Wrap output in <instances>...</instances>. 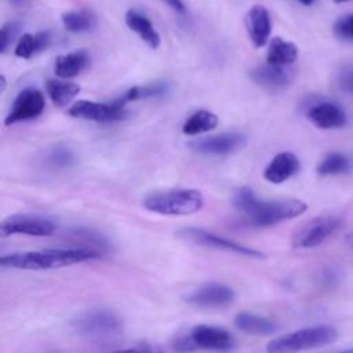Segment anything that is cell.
Segmentation results:
<instances>
[{"label":"cell","instance_id":"cell-1","mask_svg":"<svg viewBox=\"0 0 353 353\" xmlns=\"http://www.w3.org/2000/svg\"><path fill=\"white\" fill-rule=\"evenodd\" d=\"M233 205L245 216V222L255 228L273 226L296 218L307 208L306 203L298 199L261 200L250 188H241L234 193Z\"/></svg>","mask_w":353,"mask_h":353},{"label":"cell","instance_id":"cell-2","mask_svg":"<svg viewBox=\"0 0 353 353\" xmlns=\"http://www.w3.org/2000/svg\"><path fill=\"white\" fill-rule=\"evenodd\" d=\"M101 254L79 248H57L29 252H15L0 259L1 266L25 270H48L70 266L74 263L98 259Z\"/></svg>","mask_w":353,"mask_h":353},{"label":"cell","instance_id":"cell-3","mask_svg":"<svg viewBox=\"0 0 353 353\" xmlns=\"http://www.w3.org/2000/svg\"><path fill=\"white\" fill-rule=\"evenodd\" d=\"M72 328L88 341L109 343L123 334V321L112 310L91 309L73 319Z\"/></svg>","mask_w":353,"mask_h":353},{"label":"cell","instance_id":"cell-4","mask_svg":"<svg viewBox=\"0 0 353 353\" xmlns=\"http://www.w3.org/2000/svg\"><path fill=\"white\" fill-rule=\"evenodd\" d=\"M142 204L148 211L161 215H190L203 208L204 197L196 189H170L149 193Z\"/></svg>","mask_w":353,"mask_h":353},{"label":"cell","instance_id":"cell-5","mask_svg":"<svg viewBox=\"0 0 353 353\" xmlns=\"http://www.w3.org/2000/svg\"><path fill=\"white\" fill-rule=\"evenodd\" d=\"M338 338V331L330 325H317L298 330L270 341L268 353H298L307 349L325 346Z\"/></svg>","mask_w":353,"mask_h":353},{"label":"cell","instance_id":"cell-6","mask_svg":"<svg viewBox=\"0 0 353 353\" xmlns=\"http://www.w3.org/2000/svg\"><path fill=\"white\" fill-rule=\"evenodd\" d=\"M342 218L336 215H320L302 225L292 239L295 248H313L324 243L342 225Z\"/></svg>","mask_w":353,"mask_h":353},{"label":"cell","instance_id":"cell-7","mask_svg":"<svg viewBox=\"0 0 353 353\" xmlns=\"http://www.w3.org/2000/svg\"><path fill=\"white\" fill-rule=\"evenodd\" d=\"M55 229L57 225L47 216L37 214H15L3 219L0 225V234L3 237L12 234L44 237L54 234Z\"/></svg>","mask_w":353,"mask_h":353},{"label":"cell","instance_id":"cell-8","mask_svg":"<svg viewBox=\"0 0 353 353\" xmlns=\"http://www.w3.org/2000/svg\"><path fill=\"white\" fill-rule=\"evenodd\" d=\"M69 116L84 119V120H92L99 123H112L121 120L127 116L125 105L116 98L114 101L109 103L95 102V101H77L68 109Z\"/></svg>","mask_w":353,"mask_h":353},{"label":"cell","instance_id":"cell-9","mask_svg":"<svg viewBox=\"0 0 353 353\" xmlns=\"http://www.w3.org/2000/svg\"><path fill=\"white\" fill-rule=\"evenodd\" d=\"M46 102L41 91L33 87L23 88L15 97L8 114L4 119L6 125L28 121L39 117L44 110Z\"/></svg>","mask_w":353,"mask_h":353},{"label":"cell","instance_id":"cell-10","mask_svg":"<svg viewBox=\"0 0 353 353\" xmlns=\"http://www.w3.org/2000/svg\"><path fill=\"white\" fill-rule=\"evenodd\" d=\"M234 298L236 294L229 285L211 281L194 288L190 294L186 295L185 301L189 305L197 307L221 309L232 305L234 302Z\"/></svg>","mask_w":353,"mask_h":353},{"label":"cell","instance_id":"cell-11","mask_svg":"<svg viewBox=\"0 0 353 353\" xmlns=\"http://www.w3.org/2000/svg\"><path fill=\"white\" fill-rule=\"evenodd\" d=\"M179 236L183 237L185 240L193 241L196 244L200 245H205V247H212V248H218V250H223V251H229L233 254H240V255H245V256H251V258H263L265 255L254 248L241 245L236 241L228 240L225 237H221L218 234H214L211 232H207L204 229H197V228H186L182 229L179 232Z\"/></svg>","mask_w":353,"mask_h":353},{"label":"cell","instance_id":"cell-12","mask_svg":"<svg viewBox=\"0 0 353 353\" xmlns=\"http://www.w3.org/2000/svg\"><path fill=\"white\" fill-rule=\"evenodd\" d=\"M247 145V137L240 132H225L219 135L205 137L200 139H194L189 143V146L200 153L223 156L236 153L244 149Z\"/></svg>","mask_w":353,"mask_h":353},{"label":"cell","instance_id":"cell-13","mask_svg":"<svg viewBox=\"0 0 353 353\" xmlns=\"http://www.w3.org/2000/svg\"><path fill=\"white\" fill-rule=\"evenodd\" d=\"M189 338L194 349H205L215 352H229L234 347V339L225 328L200 324L192 328Z\"/></svg>","mask_w":353,"mask_h":353},{"label":"cell","instance_id":"cell-14","mask_svg":"<svg viewBox=\"0 0 353 353\" xmlns=\"http://www.w3.org/2000/svg\"><path fill=\"white\" fill-rule=\"evenodd\" d=\"M245 26L248 36L255 47H263L272 33V19L266 7L261 4L252 6L245 15Z\"/></svg>","mask_w":353,"mask_h":353},{"label":"cell","instance_id":"cell-15","mask_svg":"<svg viewBox=\"0 0 353 353\" xmlns=\"http://www.w3.org/2000/svg\"><path fill=\"white\" fill-rule=\"evenodd\" d=\"M309 120L321 130L341 128L346 124L347 117L343 109L334 102H319L307 110Z\"/></svg>","mask_w":353,"mask_h":353},{"label":"cell","instance_id":"cell-16","mask_svg":"<svg viewBox=\"0 0 353 353\" xmlns=\"http://www.w3.org/2000/svg\"><path fill=\"white\" fill-rule=\"evenodd\" d=\"M301 168L299 159L291 152H281L276 154L265 168L263 176L270 183H283L294 176Z\"/></svg>","mask_w":353,"mask_h":353},{"label":"cell","instance_id":"cell-17","mask_svg":"<svg viewBox=\"0 0 353 353\" xmlns=\"http://www.w3.org/2000/svg\"><path fill=\"white\" fill-rule=\"evenodd\" d=\"M251 79L269 90H277L288 85L294 79V72L287 66H274V65H261L250 72Z\"/></svg>","mask_w":353,"mask_h":353},{"label":"cell","instance_id":"cell-18","mask_svg":"<svg viewBox=\"0 0 353 353\" xmlns=\"http://www.w3.org/2000/svg\"><path fill=\"white\" fill-rule=\"evenodd\" d=\"M125 23L127 26L135 32L150 48L156 50L160 43H161V37L159 34V32L154 29L153 23L150 22V19L148 17H145L143 14H141L137 10H128L125 12Z\"/></svg>","mask_w":353,"mask_h":353},{"label":"cell","instance_id":"cell-19","mask_svg":"<svg viewBox=\"0 0 353 353\" xmlns=\"http://www.w3.org/2000/svg\"><path fill=\"white\" fill-rule=\"evenodd\" d=\"M90 62V55L84 50L72 51L63 55L57 57L54 72L61 79H72L80 74L81 70L87 68Z\"/></svg>","mask_w":353,"mask_h":353},{"label":"cell","instance_id":"cell-20","mask_svg":"<svg viewBox=\"0 0 353 353\" xmlns=\"http://www.w3.org/2000/svg\"><path fill=\"white\" fill-rule=\"evenodd\" d=\"M298 58V47L292 41H287L283 37L272 39L268 50L266 63L274 66H288Z\"/></svg>","mask_w":353,"mask_h":353},{"label":"cell","instance_id":"cell-21","mask_svg":"<svg viewBox=\"0 0 353 353\" xmlns=\"http://www.w3.org/2000/svg\"><path fill=\"white\" fill-rule=\"evenodd\" d=\"M234 324L240 331L251 335H270L277 330V325L270 319L252 314L248 312H241L236 316Z\"/></svg>","mask_w":353,"mask_h":353},{"label":"cell","instance_id":"cell-22","mask_svg":"<svg viewBox=\"0 0 353 353\" xmlns=\"http://www.w3.org/2000/svg\"><path fill=\"white\" fill-rule=\"evenodd\" d=\"M51 41V36L48 32H37L34 34L25 33L18 39L15 46V55L23 59H29L33 55L44 51Z\"/></svg>","mask_w":353,"mask_h":353},{"label":"cell","instance_id":"cell-23","mask_svg":"<svg viewBox=\"0 0 353 353\" xmlns=\"http://www.w3.org/2000/svg\"><path fill=\"white\" fill-rule=\"evenodd\" d=\"M61 21L66 30L73 33L88 32L97 26V17L90 10H72L62 14Z\"/></svg>","mask_w":353,"mask_h":353},{"label":"cell","instance_id":"cell-24","mask_svg":"<svg viewBox=\"0 0 353 353\" xmlns=\"http://www.w3.org/2000/svg\"><path fill=\"white\" fill-rule=\"evenodd\" d=\"M46 90L51 101L59 106L63 108L69 105L80 92V85L76 83L69 81H61V80H48L46 84Z\"/></svg>","mask_w":353,"mask_h":353},{"label":"cell","instance_id":"cell-25","mask_svg":"<svg viewBox=\"0 0 353 353\" xmlns=\"http://www.w3.org/2000/svg\"><path fill=\"white\" fill-rule=\"evenodd\" d=\"M218 125V116L208 110H199L193 113L182 125L186 135H199L214 130Z\"/></svg>","mask_w":353,"mask_h":353},{"label":"cell","instance_id":"cell-26","mask_svg":"<svg viewBox=\"0 0 353 353\" xmlns=\"http://www.w3.org/2000/svg\"><path fill=\"white\" fill-rule=\"evenodd\" d=\"M69 240L76 243V248L79 250H87L97 254H102V251L108 250L106 239L91 230H73L69 236Z\"/></svg>","mask_w":353,"mask_h":353},{"label":"cell","instance_id":"cell-27","mask_svg":"<svg viewBox=\"0 0 353 353\" xmlns=\"http://www.w3.org/2000/svg\"><path fill=\"white\" fill-rule=\"evenodd\" d=\"M167 90H168V85L163 81L152 83V84H146V85H135V87L130 88L128 91H125L124 94H121L119 97V99L124 105H127L131 101H138V99H142V98L163 95V94L167 92Z\"/></svg>","mask_w":353,"mask_h":353},{"label":"cell","instance_id":"cell-28","mask_svg":"<svg viewBox=\"0 0 353 353\" xmlns=\"http://www.w3.org/2000/svg\"><path fill=\"white\" fill-rule=\"evenodd\" d=\"M44 163L51 168H68L76 163V157L72 149L65 145H55L44 154Z\"/></svg>","mask_w":353,"mask_h":353},{"label":"cell","instance_id":"cell-29","mask_svg":"<svg viewBox=\"0 0 353 353\" xmlns=\"http://www.w3.org/2000/svg\"><path fill=\"white\" fill-rule=\"evenodd\" d=\"M350 161L342 153H330L317 165V172L320 175H335L347 171Z\"/></svg>","mask_w":353,"mask_h":353},{"label":"cell","instance_id":"cell-30","mask_svg":"<svg viewBox=\"0 0 353 353\" xmlns=\"http://www.w3.org/2000/svg\"><path fill=\"white\" fill-rule=\"evenodd\" d=\"M19 28H21V25L17 21H10L3 25L1 34H0V51L1 52H6L8 50V47H11L14 39L17 37V34L19 32Z\"/></svg>","mask_w":353,"mask_h":353},{"label":"cell","instance_id":"cell-31","mask_svg":"<svg viewBox=\"0 0 353 353\" xmlns=\"http://www.w3.org/2000/svg\"><path fill=\"white\" fill-rule=\"evenodd\" d=\"M334 33L339 39L353 40V14L342 15L334 23Z\"/></svg>","mask_w":353,"mask_h":353},{"label":"cell","instance_id":"cell-32","mask_svg":"<svg viewBox=\"0 0 353 353\" xmlns=\"http://www.w3.org/2000/svg\"><path fill=\"white\" fill-rule=\"evenodd\" d=\"M338 81H339V83H338L339 87H341L343 91H346V92H349V94L353 95V68H346L345 70H342V72L339 73Z\"/></svg>","mask_w":353,"mask_h":353},{"label":"cell","instance_id":"cell-33","mask_svg":"<svg viewBox=\"0 0 353 353\" xmlns=\"http://www.w3.org/2000/svg\"><path fill=\"white\" fill-rule=\"evenodd\" d=\"M174 349H175L176 352H181V353L196 350V349H194V345L192 343V341H190V338H189V335L179 336V338L174 342Z\"/></svg>","mask_w":353,"mask_h":353},{"label":"cell","instance_id":"cell-34","mask_svg":"<svg viewBox=\"0 0 353 353\" xmlns=\"http://www.w3.org/2000/svg\"><path fill=\"white\" fill-rule=\"evenodd\" d=\"M164 1L170 8H172L174 11L179 12V14H185V4L182 3V0H161Z\"/></svg>","mask_w":353,"mask_h":353},{"label":"cell","instance_id":"cell-35","mask_svg":"<svg viewBox=\"0 0 353 353\" xmlns=\"http://www.w3.org/2000/svg\"><path fill=\"white\" fill-rule=\"evenodd\" d=\"M10 3L15 7H25L29 3V0H10Z\"/></svg>","mask_w":353,"mask_h":353},{"label":"cell","instance_id":"cell-36","mask_svg":"<svg viewBox=\"0 0 353 353\" xmlns=\"http://www.w3.org/2000/svg\"><path fill=\"white\" fill-rule=\"evenodd\" d=\"M113 353H141V352H138L135 349H123V350H116Z\"/></svg>","mask_w":353,"mask_h":353},{"label":"cell","instance_id":"cell-37","mask_svg":"<svg viewBox=\"0 0 353 353\" xmlns=\"http://www.w3.org/2000/svg\"><path fill=\"white\" fill-rule=\"evenodd\" d=\"M301 4H303V6H312L313 3H314V0H298Z\"/></svg>","mask_w":353,"mask_h":353},{"label":"cell","instance_id":"cell-38","mask_svg":"<svg viewBox=\"0 0 353 353\" xmlns=\"http://www.w3.org/2000/svg\"><path fill=\"white\" fill-rule=\"evenodd\" d=\"M4 88H6V77L1 76V92L4 91Z\"/></svg>","mask_w":353,"mask_h":353},{"label":"cell","instance_id":"cell-39","mask_svg":"<svg viewBox=\"0 0 353 353\" xmlns=\"http://www.w3.org/2000/svg\"><path fill=\"white\" fill-rule=\"evenodd\" d=\"M347 241H349L350 247L353 248V233H352V234H349V237H347Z\"/></svg>","mask_w":353,"mask_h":353},{"label":"cell","instance_id":"cell-40","mask_svg":"<svg viewBox=\"0 0 353 353\" xmlns=\"http://www.w3.org/2000/svg\"><path fill=\"white\" fill-rule=\"evenodd\" d=\"M338 353H353V349H347V350H342V352H338Z\"/></svg>","mask_w":353,"mask_h":353},{"label":"cell","instance_id":"cell-41","mask_svg":"<svg viewBox=\"0 0 353 353\" xmlns=\"http://www.w3.org/2000/svg\"><path fill=\"white\" fill-rule=\"evenodd\" d=\"M345 1H349V0H334V3H345Z\"/></svg>","mask_w":353,"mask_h":353}]
</instances>
